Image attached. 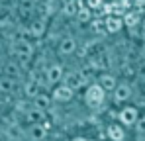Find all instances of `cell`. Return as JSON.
Segmentation results:
<instances>
[]
</instances>
